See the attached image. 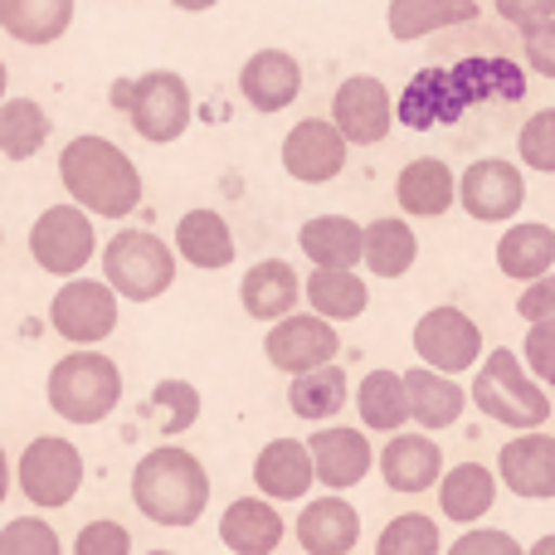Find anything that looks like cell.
Wrapping results in <instances>:
<instances>
[{"instance_id":"obj_1","label":"cell","mask_w":555,"mask_h":555,"mask_svg":"<svg viewBox=\"0 0 555 555\" xmlns=\"http://www.w3.org/2000/svg\"><path fill=\"white\" fill-rule=\"evenodd\" d=\"M527 98V74L512 59H459V64H434L404 83L395 103V122L429 132V127L459 122L478 103H521Z\"/></svg>"},{"instance_id":"obj_2","label":"cell","mask_w":555,"mask_h":555,"mask_svg":"<svg viewBox=\"0 0 555 555\" xmlns=\"http://www.w3.org/2000/svg\"><path fill=\"white\" fill-rule=\"evenodd\" d=\"M59 181H64L68 201L98 220H127L142 210V171L113 137H74L59 152Z\"/></svg>"},{"instance_id":"obj_3","label":"cell","mask_w":555,"mask_h":555,"mask_svg":"<svg viewBox=\"0 0 555 555\" xmlns=\"http://www.w3.org/2000/svg\"><path fill=\"white\" fill-rule=\"evenodd\" d=\"M132 502L156 527H195L210 507V473L181 443H162L132 468Z\"/></svg>"},{"instance_id":"obj_4","label":"cell","mask_w":555,"mask_h":555,"mask_svg":"<svg viewBox=\"0 0 555 555\" xmlns=\"http://www.w3.org/2000/svg\"><path fill=\"white\" fill-rule=\"evenodd\" d=\"M107 103L132 122V132L152 146H171L185 137L195 117V98H191V83H185L176 68H146V74H132V78H117L107 88Z\"/></svg>"},{"instance_id":"obj_5","label":"cell","mask_w":555,"mask_h":555,"mask_svg":"<svg viewBox=\"0 0 555 555\" xmlns=\"http://www.w3.org/2000/svg\"><path fill=\"white\" fill-rule=\"evenodd\" d=\"M468 400L478 404L492 424H502V429H512V434L546 429V420H551L546 385L527 371V361H521L512 346H498V351L482 356Z\"/></svg>"},{"instance_id":"obj_6","label":"cell","mask_w":555,"mask_h":555,"mask_svg":"<svg viewBox=\"0 0 555 555\" xmlns=\"http://www.w3.org/2000/svg\"><path fill=\"white\" fill-rule=\"evenodd\" d=\"M44 395L59 420L88 429V424H103L122 404V371H117L113 356L83 346V351H68L49 365Z\"/></svg>"},{"instance_id":"obj_7","label":"cell","mask_w":555,"mask_h":555,"mask_svg":"<svg viewBox=\"0 0 555 555\" xmlns=\"http://www.w3.org/2000/svg\"><path fill=\"white\" fill-rule=\"evenodd\" d=\"M176 249L156 240L152 230H117L103 244V283L127 302H152V297L171 293L176 283Z\"/></svg>"},{"instance_id":"obj_8","label":"cell","mask_w":555,"mask_h":555,"mask_svg":"<svg viewBox=\"0 0 555 555\" xmlns=\"http://www.w3.org/2000/svg\"><path fill=\"white\" fill-rule=\"evenodd\" d=\"M15 482L39 512H59L83 488V453L59 434H39L15 463Z\"/></svg>"},{"instance_id":"obj_9","label":"cell","mask_w":555,"mask_h":555,"mask_svg":"<svg viewBox=\"0 0 555 555\" xmlns=\"http://www.w3.org/2000/svg\"><path fill=\"white\" fill-rule=\"evenodd\" d=\"M29 254H35L39 269L64 278V283L68 278H83V269L93 263V254H98L93 215L78 210L74 201L49 205V210L35 220V230H29Z\"/></svg>"},{"instance_id":"obj_10","label":"cell","mask_w":555,"mask_h":555,"mask_svg":"<svg viewBox=\"0 0 555 555\" xmlns=\"http://www.w3.org/2000/svg\"><path fill=\"white\" fill-rule=\"evenodd\" d=\"M49 326L68 346H98L117 332V293L103 278H68L49 302Z\"/></svg>"},{"instance_id":"obj_11","label":"cell","mask_w":555,"mask_h":555,"mask_svg":"<svg viewBox=\"0 0 555 555\" xmlns=\"http://www.w3.org/2000/svg\"><path fill=\"white\" fill-rule=\"evenodd\" d=\"M414 351L429 371L463 375L473 365H482V326L463 307H429L414 322Z\"/></svg>"},{"instance_id":"obj_12","label":"cell","mask_w":555,"mask_h":555,"mask_svg":"<svg viewBox=\"0 0 555 555\" xmlns=\"http://www.w3.org/2000/svg\"><path fill=\"white\" fill-rule=\"evenodd\" d=\"M459 205L478 224H507L527 205V176L507 156H482L459 176Z\"/></svg>"},{"instance_id":"obj_13","label":"cell","mask_w":555,"mask_h":555,"mask_svg":"<svg viewBox=\"0 0 555 555\" xmlns=\"http://www.w3.org/2000/svg\"><path fill=\"white\" fill-rule=\"evenodd\" d=\"M336 351H341L336 322H326V317H317V312L283 317V322H273L269 336H263V356H269V365L283 375H307V371H322V365H336Z\"/></svg>"},{"instance_id":"obj_14","label":"cell","mask_w":555,"mask_h":555,"mask_svg":"<svg viewBox=\"0 0 555 555\" xmlns=\"http://www.w3.org/2000/svg\"><path fill=\"white\" fill-rule=\"evenodd\" d=\"M332 122L346 146H375L395 127V98L375 74H351L332 93Z\"/></svg>"},{"instance_id":"obj_15","label":"cell","mask_w":555,"mask_h":555,"mask_svg":"<svg viewBox=\"0 0 555 555\" xmlns=\"http://www.w3.org/2000/svg\"><path fill=\"white\" fill-rule=\"evenodd\" d=\"M283 171L302 185H326L346 171V137L332 117H302L283 137Z\"/></svg>"},{"instance_id":"obj_16","label":"cell","mask_w":555,"mask_h":555,"mask_svg":"<svg viewBox=\"0 0 555 555\" xmlns=\"http://www.w3.org/2000/svg\"><path fill=\"white\" fill-rule=\"evenodd\" d=\"M498 482H507L521 502L555 498V439L546 429L512 434L498 453Z\"/></svg>"},{"instance_id":"obj_17","label":"cell","mask_w":555,"mask_h":555,"mask_svg":"<svg viewBox=\"0 0 555 555\" xmlns=\"http://www.w3.org/2000/svg\"><path fill=\"white\" fill-rule=\"evenodd\" d=\"M312 449V468H317V482L332 492H346L356 482H365V473L375 468V449L365 439V429H346V424H326L307 439Z\"/></svg>"},{"instance_id":"obj_18","label":"cell","mask_w":555,"mask_h":555,"mask_svg":"<svg viewBox=\"0 0 555 555\" xmlns=\"http://www.w3.org/2000/svg\"><path fill=\"white\" fill-rule=\"evenodd\" d=\"M240 93L254 113H283L302 93V64L287 49H254L240 68Z\"/></svg>"},{"instance_id":"obj_19","label":"cell","mask_w":555,"mask_h":555,"mask_svg":"<svg viewBox=\"0 0 555 555\" xmlns=\"http://www.w3.org/2000/svg\"><path fill=\"white\" fill-rule=\"evenodd\" d=\"M380 478H385V488L390 492H429V488H439V478H443V449L429 439V434H410V429H400V434H390V443L380 449Z\"/></svg>"},{"instance_id":"obj_20","label":"cell","mask_w":555,"mask_h":555,"mask_svg":"<svg viewBox=\"0 0 555 555\" xmlns=\"http://www.w3.org/2000/svg\"><path fill=\"white\" fill-rule=\"evenodd\" d=\"M317 482L312 449L302 439H273L254 459V488L269 502H302Z\"/></svg>"},{"instance_id":"obj_21","label":"cell","mask_w":555,"mask_h":555,"mask_svg":"<svg viewBox=\"0 0 555 555\" xmlns=\"http://www.w3.org/2000/svg\"><path fill=\"white\" fill-rule=\"evenodd\" d=\"M297 546L307 555H351L356 541H361V512L346 498H312L302 507V517L293 521Z\"/></svg>"},{"instance_id":"obj_22","label":"cell","mask_w":555,"mask_h":555,"mask_svg":"<svg viewBox=\"0 0 555 555\" xmlns=\"http://www.w3.org/2000/svg\"><path fill=\"white\" fill-rule=\"evenodd\" d=\"M395 201L410 220H439L459 205V176L449 171V162L439 156H420L395 176Z\"/></svg>"},{"instance_id":"obj_23","label":"cell","mask_w":555,"mask_h":555,"mask_svg":"<svg viewBox=\"0 0 555 555\" xmlns=\"http://www.w3.org/2000/svg\"><path fill=\"white\" fill-rule=\"evenodd\" d=\"M240 302L254 322H283L302 302V278L287 259H259L240 283Z\"/></svg>"},{"instance_id":"obj_24","label":"cell","mask_w":555,"mask_h":555,"mask_svg":"<svg viewBox=\"0 0 555 555\" xmlns=\"http://www.w3.org/2000/svg\"><path fill=\"white\" fill-rule=\"evenodd\" d=\"M404 395H410V420L420 424L424 434H439L453 429L468 410V390H463L453 375H439L429 365H414L404 371Z\"/></svg>"},{"instance_id":"obj_25","label":"cell","mask_w":555,"mask_h":555,"mask_svg":"<svg viewBox=\"0 0 555 555\" xmlns=\"http://www.w3.org/2000/svg\"><path fill=\"white\" fill-rule=\"evenodd\" d=\"M287 537V521L278 517L269 498H240L224 507L220 517V541L230 555H273Z\"/></svg>"},{"instance_id":"obj_26","label":"cell","mask_w":555,"mask_h":555,"mask_svg":"<svg viewBox=\"0 0 555 555\" xmlns=\"http://www.w3.org/2000/svg\"><path fill=\"white\" fill-rule=\"evenodd\" d=\"M176 259H185L191 269L201 273H220L234 263V234H230V220L220 210H185L181 224H176Z\"/></svg>"},{"instance_id":"obj_27","label":"cell","mask_w":555,"mask_h":555,"mask_svg":"<svg viewBox=\"0 0 555 555\" xmlns=\"http://www.w3.org/2000/svg\"><path fill=\"white\" fill-rule=\"evenodd\" d=\"M297 249L312 269H356L365 254V224H356L351 215H312L297 230Z\"/></svg>"},{"instance_id":"obj_28","label":"cell","mask_w":555,"mask_h":555,"mask_svg":"<svg viewBox=\"0 0 555 555\" xmlns=\"http://www.w3.org/2000/svg\"><path fill=\"white\" fill-rule=\"evenodd\" d=\"M498 502V473L482 468V463H459L439 478V512L443 521H459L463 531L478 527L482 517Z\"/></svg>"},{"instance_id":"obj_29","label":"cell","mask_w":555,"mask_h":555,"mask_svg":"<svg viewBox=\"0 0 555 555\" xmlns=\"http://www.w3.org/2000/svg\"><path fill=\"white\" fill-rule=\"evenodd\" d=\"M498 269L517 283H537V278L555 273V230L541 220H521L502 230L498 240Z\"/></svg>"},{"instance_id":"obj_30","label":"cell","mask_w":555,"mask_h":555,"mask_svg":"<svg viewBox=\"0 0 555 555\" xmlns=\"http://www.w3.org/2000/svg\"><path fill=\"white\" fill-rule=\"evenodd\" d=\"M473 20H478V0H390V10H385L390 39H400V44L453 25H473Z\"/></svg>"},{"instance_id":"obj_31","label":"cell","mask_w":555,"mask_h":555,"mask_svg":"<svg viewBox=\"0 0 555 555\" xmlns=\"http://www.w3.org/2000/svg\"><path fill=\"white\" fill-rule=\"evenodd\" d=\"M74 25V0H0V29L15 44H54Z\"/></svg>"},{"instance_id":"obj_32","label":"cell","mask_w":555,"mask_h":555,"mask_svg":"<svg viewBox=\"0 0 555 555\" xmlns=\"http://www.w3.org/2000/svg\"><path fill=\"white\" fill-rule=\"evenodd\" d=\"M307 307L326 322H356L371 307V287L356 269H312L307 273Z\"/></svg>"},{"instance_id":"obj_33","label":"cell","mask_w":555,"mask_h":555,"mask_svg":"<svg viewBox=\"0 0 555 555\" xmlns=\"http://www.w3.org/2000/svg\"><path fill=\"white\" fill-rule=\"evenodd\" d=\"M420 259V234L410 230V220L400 215H385V220H371L365 224V254L361 263L371 269L375 278H404Z\"/></svg>"},{"instance_id":"obj_34","label":"cell","mask_w":555,"mask_h":555,"mask_svg":"<svg viewBox=\"0 0 555 555\" xmlns=\"http://www.w3.org/2000/svg\"><path fill=\"white\" fill-rule=\"evenodd\" d=\"M356 414L375 434H400L410 424V395H404L400 371H371L356 385Z\"/></svg>"},{"instance_id":"obj_35","label":"cell","mask_w":555,"mask_h":555,"mask_svg":"<svg viewBox=\"0 0 555 555\" xmlns=\"http://www.w3.org/2000/svg\"><path fill=\"white\" fill-rule=\"evenodd\" d=\"M346 395H351V385H346L341 365H322V371L293 375V385H287V410H293L297 420L326 424L346 410Z\"/></svg>"},{"instance_id":"obj_36","label":"cell","mask_w":555,"mask_h":555,"mask_svg":"<svg viewBox=\"0 0 555 555\" xmlns=\"http://www.w3.org/2000/svg\"><path fill=\"white\" fill-rule=\"evenodd\" d=\"M49 132H54V122H49V113L35 98H5V103H0V156H5V162H29V156H39Z\"/></svg>"},{"instance_id":"obj_37","label":"cell","mask_w":555,"mask_h":555,"mask_svg":"<svg viewBox=\"0 0 555 555\" xmlns=\"http://www.w3.org/2000/svg\"><path fill=\"white\" fill-rule=\"evenodd\" d=\"M142 420L152 424L156 434L176 439V434H185L195 420H201V390H195L191 380H162L152 395H146Z\"/></svg>"},{"instance_id":"obj_38","label":"cell","mask_w":555,"mask_h":555,"mask_svg":"<svg viewBox=\"0 0 555 555\" xmlns=\"http://www.w3.org/2000/svg\"><path fill=\"white\" fill-rule=\"evenodd\" d=\"M439 551H443V531L424 512H404V517L385 521L380 541H375V555H439Z\"/></svg>"},{"instance_id":"obj_39","label":"cell","mask_w":555,"mask_h":555,"mask_svg":"<svg viewBox=\"0 0 555 555\" xmlns=\"http://www.w3.org/2000/svg\"><path fill=\"white\" fill-rule=\"evenodd\" d=\"M517 152H521V166L541 176H555V107H541L521 122L517 132Z\"/></svg>"},{"instance_id":"obj_40","label":"cell","mask_w":555,"mask_h":555,"mask_svg":"<svg viewBox=\"0 0 555 555\" xmlns=\"http://www.w3.org/2000/svg\"><path fill=\"white\" fill-rule=\"evenodd\" d=\"M0 555H64V541L49 521L39 517H15L0 527Z\"/></svg>"},{"instance_id":"obj_41","label":"cell","mask_w":555,"mask_h":555,"mask_svg":"<svg viewBox=\"0 0 555 555\" xmlns=\"http://www.w3.org/2000/svg\"><path fill=\"white\" fill-rule=\"evenodd\" d=\"M521 361H527V371L537 375L541 385H551V390H555V317H551V322L527 326V341H521Z\"/></svg>"},{"instance_id":"obj_42","label":"cell","mask_w":555,"mask_h":555,"mask_svg":"<svg viewBox=\"0 0 555 555\" xmlns=\"http://www.w3.org/2000/svg\"><path fill=\"white\" fill-rule=\"evenodd\" d=\"M74 555H132V531L122 521H88L74 541Z\"/></svg>"},{"instance_id":"obj_43","label":"cell","mask_w":555,"mask_h":555,"mask_svg":"<svg viewBox=\"0 0 555 555\" xmlns=\"http://www.w3.org/2000/svg\"><path fill=\"white\" fill-rule=\"evenodd\" d=\"M443 555H527V551H521V541L502 527H468Z\"/></svg>"},{"instance_id":"obj_44","label":"cell","mask_w":555,"mask_h":555,"mask_svg":"<svg viewBox=\"0 0 555 555\" xmlns=\"http://www.w3.org/2000/svg\"><path fill=\"white\" fill-rule=\"evenodd\" d=\"M521 54H527L531 74L555 78V20H546V25H537V29L521 35Z\"/></svg>"},{"instance_id":"obj_45","label":"cell","mask_w":555,"mask_h":555,"mask_svg":"<svg viewBox=\"0 0 555 555\" xmlns=\"http://www.w3.org/2000/svg\"><path fill=\"white\" fill-rule=\"evenodd\" d=\"M517 317L521 322H551L555 317V273H546V278H537V283H527L521 287V297H517Z\"/></svg>"},{"instance_id":"obj_46","label":"cell","mask_w":555,"mask_h":555,"mask_svg":"<svg viewBox=\"0 0 555 555\" xmlns=\"http://www.w3.org/2000/svg\"><path fill=\"white\" fill-rule=\"evenodd\" d=\"M492 5H498V15L507 20V25H517L521 35L555 20V0H492Z\"/></svg>"},{"instance_id":"obj_47","label":"cell","mask_w":555,"mask_h":555,"mask_svg":"<svg viewBox=\"0 0 555 555\" xmlns=\"http://www.w3.org/2000/svg\"><path fill=\"white\" fill-rule=\"evenodd\" d=\"M176 10H185V15H205V10H215L220 0H171Z\"/></svg>"},{"instance_id":"obj_48","label":"cell","mask_w":555,"mask_h":555,"mask_svg":"<svg viewBox=\"0 0 555 555\" xmlns=\"http://www.w3.org/2000/svg\"><path fill=\"white\" fill-rule=\"evenodd\" d=\"M527 555H555V531H546V537L537 541V546H531Z\"/></svg>"},{"instance_id":"obj_49","label":"cell","mask_w":555,"mask_h":555,"mask_svg":"<svg viewBox=\"0 0 555 555\" xmlns=\"http://www.w3.org/2000/svg\"><path fill=\"white\" fill-rule=\"evenodd\" d=\"M5 492H10V459H5V449H0V502H5Z\"/></svg>"},{"instance_id":"obj_50","label":"cell","mask_w":555,"mask_h":555,"mask_svg":"<svg viewBox=\"0 0 555 555\" xmlns=\"http://www.w3.org/2000/svg\"><path fill=\"white\" fill-rule=\"evenodd\" d=\"M5 88H10V68H5V59H0V103H5V98H10Z\"/></svg>"},{"instance_id":"obj_51","label":"cell","mask_w":555,"mask_h":555,"mask_svg":"<svg viewBox=\"0 0 555 555\" xmlns=\"http://www.w3.org/2000/svg\"><path fill=\"white\" fill-rule=\"evenodd\" d=\"M146 555H176V551H146Z\"/></svg>"},{"instance_id":"obj_52","label":"cell","mask_w":555,"mask_h":555,"mask_svg":"<svg viewBox=\"0 0 555 555\" xmlns=\"http://www.w3.org/2000/svg\"><path fill=\"white\" fill-rule=\"evenodd\" d=\"M0 249H5V230H0Z\"/></svg>"}]
</instances>
